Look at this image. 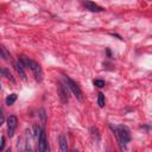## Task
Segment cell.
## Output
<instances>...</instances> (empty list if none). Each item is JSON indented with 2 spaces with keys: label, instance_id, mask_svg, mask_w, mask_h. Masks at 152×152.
<instances>
[{
  "label": "cell",
  "instance_id": "7",
  "mask_svg": "<svg viewBox=\"0 0 152 152\" xmlns=\"http://www.w3.org/2000/svg\"><path fill=\"white\" fill-rule=\"evenodd\" d=\"M82 4H83V6H84L88 11H90V12H102V11H105L103 7L96 5L95 3L90 1V0H82Z\"/></svg>",
  "mask_w": 152,
  "mask_h": 152
},
{
  "label": "cell",
  "instance_id": "17",
  "mask_svg": "<svg viewBox=\"0 0 152 152\" xmlns=\"http://www.w3.org/2000/svg\"><path fill=\"white\" fill-rule=\"evenodd\" d=\"M38 115H39V118L42 119V122H45V120H46V114H45V110L44 109H39L38 110Z\"/></svg>",
  "mask_w": 152,
  "mask_h": 152
},
{
  "label": "cell",
  "instance_id": "18",
  "mask_svg": "<svg viewBox=\"0 0 152 152\" xmlns=\"http://www.w3.org/2000/svg\"><path fill=\"white\" fill-rule=\"evenodd\" d=\"M33 129H34V133H33L34 137H36V138H38V137H39V133H41L42 128H41L39 126H38V125H34V126H33Z\"/></svg>",
  "mask_w": 152,
  "mask_h": 152
},
{
  "label": "cell",
  "instance_id": "13",
  "mask_svg": "<svg viewBox=\"0 0 152 152\" xmlns=\"http://www.w3.org/2000/svg\"><path fill=\"white\" fill-rule=\"evenodd\" d=\"M15 100H17V94H11V95H8V96L6 98V105H8V106H11V105H13L14 102H15Z\"/></svg>",
  "mask_w": 152,
  "mask_h": 152
},
{
  "label": "cell",
  "instance_id": "10",
  "mask_svg": "<svg viewBox=\"0 0 152 152\" xmlns=\"http://www.w3.org/2000/svg\"><path fill=\"white\" fill-rule=\"evenodd\" d=\"M19 62L22 63V65L24 67V69H30L31 68V60L27 56L25 55H22V56H19Z\"/></svg>",
  "mask_w": 152,
  "mask_h": 152
},
{
  "label": "cell",
  "instance_id": "14",
  "mask_svg": "<svg viewBox=\"0 0 152 152\" xmlns=\"http://www.w3.org/2000/svg\"><path fill=\"white\" fill-rule=\"evenodd\" d=\"M90 132H91V136L95 138V140L99 141L100 140V133H99V129L96 127H91L90 128Z\"/></svg>",
  "mask_w": 152,
  "mask_h": 152
},
{
  "label": "cell",
  "instance_id": "16",
  "mask_svg": "<svg viewBox=\"0 0 152 152\" xmlns=\"http://www.w3.org/2000/svg\"><path fill=\"white\" fill-rule=\"evenodd\" d=\"M94 86L95 87H98V88H103L106 86V82L103 80H94Z\"/></svg>",
  "mask_w": 152,
  "mask_h": 152
},
{
  "label": "cell",
  "instance_id": "2",
  "mask_svg": "<svg viewBox=\"0 0 152 152\" xmlns=\"http://www.w3.org/2000/svg\"><path fill=\"white\" fill-rule=\"evenodd\" d=\"M63 82L68 86L69 90H71V93L76 96V99L81 101V100H82V90H81V88L79 87V84L76 83L75 81H72V80L69 77V76H64Z\"/></svg>",
  "mask_w": 152,
  "mask_h": 152
},
{
  "label": "cell",
  "instance_id": "21",
  "mask_svg": "<svg viewBox=\"0 0 152 152\" xmlns=\"http://www.w3.org/2000/svg\"><path fill=\"white\" fill-rule=\"evenodd\" d=\"M107 56H108V57H112V53H110V50H109V49H107Z\"/></svg>",
  "mask_w": 152,
  "mask_h": 152
},
{
  "label": "cell",
  "instance_id": "12",
  "mask_svg": "<svg viewBox=\"0 0 152 152\" xmlns=\"http://www.w3.org/2000/svg\"><path fill=\"white\" fill-rule=\"evenodd\" d=\"M98 105L102 108V107H105V105H106V99H105V95L102 94V93H99L98 94Z\"/></svg>",
  "mask_w": 152,
  "mask_h": 152
},
{
  "label": "cell",
  "instance_id": "15",
  "mask_svg": "<svg viewBox=\"0 0 152 152\" xmlns=\"http://www.w3.org/2000/svg\"><path fill=\"white\" fill-rule=\"evenodd\" d=\"M3 76H6V77L12 82V83H15V80H14V77L12 76V74L7 70V69H4V74H3Z\"/></svg>",
  "mask_w": 152,
  "mask_h": 152
},
{
  "label": "cell",
  "instance_id": "6",
  "mask_svg": "<svg viewBox=\"0 0 152 152\" xmlns=\"http://www.w3.org/2000/svg\"><path fill=\"white\" fill-rule=\"evenodd\" d=\"M18 125V119L15 115H10L7 119V136L10 138H12L14 136V132Z\"/></svg>",
  "mask_w": 152,
  "mask_h": 152
},
{
  "label": "cell",
  "instance_id": "22",
  "mask_svg": "<svg viewBox=\"0 0 152 152\" xmlns=\"http://www.w3.org/2000/svg\"><path fill=\"white\" fill-rule=\"evenodd\" d=\"M3 74H4V69L0 68V76H3Z\"/></svg>",
  "mask_w": 152,
  "mask_h": 152
},
{
  "label": "cell",
  "instance_id": "5",
  "mask_svg": "<svg viewBox=\"0 0 152 152\" xmlns=\"http://www.w3.org/2000/svg\"><path fill=\"white\" fill-rule=\"evenodd\" d=\"M30 69H31L33 76H34V80H36L37 82H42V81H43V70H42V67L38 64L37 62L32 61Z\"/></svg>",
  "mask_w": 152,
  "mask_h": 152
},
{
  "label": "cell",
  "instance_id": "3",
  "mask_svg": "<svg viewBox=\"0 0 152 152\" xmlns=\"http://www.w3.org/2000/svg\"><path fill=\"white\" fill-rule=\"evenodd\" d=\"M57 95L61 99L62 103H68L69 101V88L64 82L57 83Z\"/></svg>",
  "mask_w": 152,
  "mask_h": 152
},
{
  "label": "cell",
  "instance_id": "20",
  "mask_svg": "<svg viewBox=\"0 0 152 152\" xmlns=\"http://www.w3.org/2000/svg\"><path fill=\"white\" fill-rule=\"evenodd\" d=\"M4 146H5V138L0 137V151L4 150Z\"/></svg>",
  "mask_w": 152,
  "mask_h": 152
},
{
  "label": "cell",
  "instance_id": "4",
  "mask_svg": "<svg viewBox=\"0 0 152 152\" xmlns=\"http://www.w3.org/2000/svg\"><path fill=\"white\" fill-rule=\"evenodd\" d=\"M38 148L42 152H48L49 151V145H48V138H46V132L44 128H42L39 137H38Z\"/></svg>",
  "mask_w": 152,
  "mask_h": 152
},
{
  "label": "cell",
  "instance_id": "1",
  "mask_svg": "<svg viewBox=\"0 0 152 152\" xmlns=\"http://www.w3.org/2000/svg\"><path fill=\"white\" fill-rule=\"evenodd\" d=\"M110 129L113 131L114 136L117 137V140H118V144H119L120 148L126 150V145L131 141V132H129V129L124 125H119V126H112L110 125Z\"/></svg>",
  "mask_w": 152,
  "mask_h": 152
},
{
  "label": "cell",
  "instance_id": "23",
  "mask_svg": "<svg viewBox=\"0 0 152 152\" xmlns=\"http://www.w3.org/2000/svg\"><path fill=\"white\" fill-rule=\"evenodd\" d=\"M0 88H1V86H0Z\"/></svg>",
  "mask_w": 152,
  "mask_h": 152
},
{
  "label": "cell",
  "instance_id": "9",
  "mask_svg": "<svg viewBox=\"0 0 152 152\" xmlns=\"http://www.w3.org/2000/svg\"><path fill=\"white\" fill-rule=\"evenodd\" d=\"M0 57H1L4 61H11V60H12L10 51H8L4 45H0Z\"/></svg>",
  "mask_w": 152,
  "mask_h": 152
},
{
  "label": "cell",
  "instance_id": "19",
  "mask_svg": "<svg viewBox=\"0 0 152 152\" xmlns=\"http://www.w3.org/2000/svg\"><path fill=\"white\" fill-rule=\"evenodd\" d=\"M4 120H5V117H4V110L3 108H0V126L4 124Z\"/></svg>",
  "mask_w": 152,
  "mask_h": 152
},
{
  "label": "cell",
  "instance_id": "8",
  "mask_svg": "<svg viewBox=\"0 0 152 152\" xmlns=\"http://www.w3.org/2000/svg\"><path fill=\"white\" fill-rule=\"evenodd\" d=\"M13 67H14V69H15V71L19 74V76L23 79V80H26V75H25V69H24V67L22 65V63L20 62H14V64H13Z\"/></svg>",
  "mask_w": 152,
  "mask_h": 152
},
{
  "label": "cell",
  "instance_id": "11",
  "mask_svg": "<svg viewBox=\"0 0 152 152\" xmlns=\"http://www.w3.org/2000/svg\"><path fill=\"white\" fill-rule=\"evenodd\" d=\"M58 143H60V148H61L62 152L68 151V143H67V138L64 137V134H60Z\"/></svg>",
  "mask_w": 152,
  "mask_h": 152
}]
</instances>
